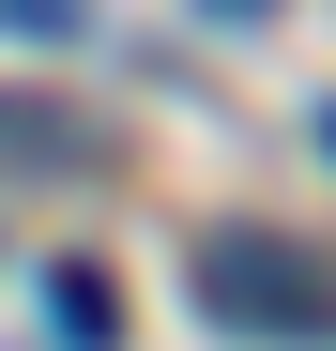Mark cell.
<instances>
[{
	"instance_id": "obj_1",
	"label": "cell",
	"mask_w": 336,
	"mask_h": 351,
	"mask_svg": "<svg viewBox=\"0 0 336 351\" xmlns=\"http://www.w3.org/2000/svg\"><path fill=\"white\" fill-rule=\"evenodd\" d=\"M199 306L230 321V336H336V275L291 245V229H230V245H199Z\"/></svg>"
},
{
	"instance_id": "obj_2",
	"label": "cell",
	"mask_w": 336,
	"mask_h": 351,
	"mask_svg": "<svg viewBox=\"0 0 336 351\" xmlns=\"http://www.w3.org/2000/svg\"><path fill=\"white\" fill-rule=\"evenodd\" d=\"M46 321H62L77 351H107V336H123V306H107V275H92V260H62V275H46Z\"/></svg>"
},
{
	"instance_id": "obj_3",
	"label": "cell",
	"mask_w": 336,
	"mask_h": 351,
	"mask_svg": "<svg viewBox=\"0 0 336 351\" xmlns=\"http://www.w3.org/2000/svg\"><path fill=\"white\" fill-rule=\"evenodd\" d=\"M0 31H31V46H77V31H92V0H0Z\"/></svg>"
},
{
	"instance_id": "obj_4",
	"label": "cell",
	"mask_w": 336,
	"mask_h": 351,
	"mask_svg": "<svg viewBox=\"0 0 336 351\" xmlns=\"http://www.w3.org/2000/svg\"><path fill=\"white\" fill-rule=\"evenodd\" d=\"M199 16H245V31H260V16H275V0H199Z\"/></svg>"
},
{
	"instance_id": "obj_5",
	"label": "cell",
	"mask_w": 336,
	"mask_h": 351,
	"mask_svg": "<svg viewBox=\"0 0 336 351\" xmlns=\"http://www.w3.org/2000/svg\"><path fill=\"white\" fill-rule=\"evenodd\" d=\"M321 153H336V107H321Z\"/></svg>"
}]
</instances>
